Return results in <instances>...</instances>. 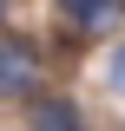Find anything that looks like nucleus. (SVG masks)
<instances>
[{"label": "nucleus", "mask_w": 125, "mask_h": 131, "mask_svg": "<svg viewBox=\"0 0 125 131\" xmlns=\"http://www.w3.org/2000/svg\"><path fill=\"white\" fill-rule=\"evenodd\" d=\"M40 92V46L26 33H0V105H26Z\"/></svg>", "instance_id": "f257e3e1"}, {"label": "nucleus", "mask_w": 125, "mask_h": 131, "mask_svg": "<svg viewBox=\"0 0 125 131\" xmlns=\"http://www.w3.org/2000/svg\"><path fill=\"white\" fill-rule=\"evenodd\" d=\"M26 131H92L86 112H79V98L66 92H33L26 98Z\"/></svg>", "instance_id": "f03ea898"}, {"label": "nucleus", "mask_w": 125, "mask_h": 131, "mask_svg": "<svg viewBox=\"0 0 125 131\" xmlns=\"http://www.w3.org/2000/svg\"><path fill=\"white\" fill-rule=\"evenodd\" d=\"M59 13L73 20L79 33H99V26H112V20L125 13V0H59Z\"/></svg>", "instance_id": "7ed1b4c3"}, {"label": "nucleus", "mask_w": 125, "mask_h": 131, "mask_svg": "<svg viewBox=\"0 0 125 131\" xmlns=\"http://www.w3.org/2000/svg\"><path fill=\"white\" fill-rule=\"evenodd\" d=\"M105 92H119V98H125V39L105 52Z\"/></svg>", "instance_id": "20e7f679"}, {"label": "nucleus", "mask_w": 125, "mask_h": 131, "mask_svg": "<svg viewBox=\"0 0 125 131\" xmlns=\"http://www.w3.org/2000/svg\"><path fill=\"white\" fill-rule=\"evenodd\" d=\"M7 7H13V0H0V26H7Z\"/></svg>", "instance_id": "39448f33"}]
</instances>
